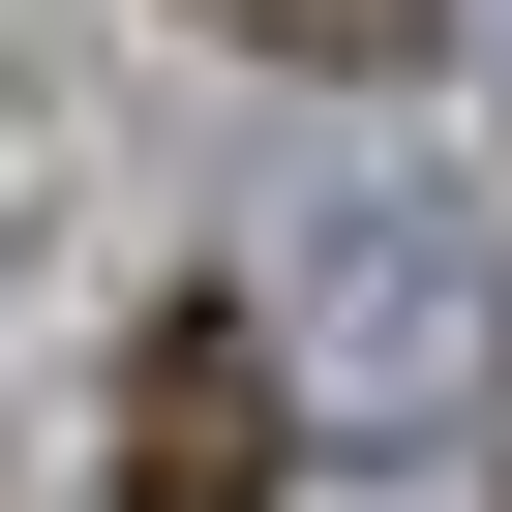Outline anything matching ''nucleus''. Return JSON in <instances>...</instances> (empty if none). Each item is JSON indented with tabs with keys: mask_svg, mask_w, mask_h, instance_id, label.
<instances>
[{
	"mask_svg": "<svg viewBox=\"0 0 512 512\" xmlns=\"http://www.w3.org/2000/svg\"><path fill=\"white\" fill-rule=\"evenodd\" d=\"M272 482H302V392H272V332L181 272L121 332V512H272Z\"/></svg>",
	"mask_w": 512,
	"mask_h": 512,
	"instance_id": "obj_1",
	"label": "nucleus"
},
{
	"mask_svg": "<svg viewBox=\"0 0 512 512\" xmlns=\"http://www.w3.org/2000/svg\"><path fill=\"white\" fill-rule=\"evenodd\" d=\"M211 31H241V61H422L452 0H211Z\"/></svg>",
	"mask_w": 512,
	"mask_h": 512,
	"instance_id": "obj_2",
	"label": "nucleus"
}]
</instances>
